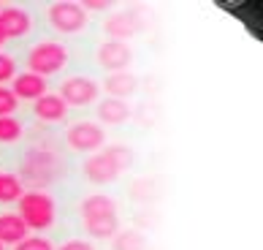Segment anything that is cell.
Instances as JSON below:
<instances>
[{
    "label": "cell",
    "mask_w": 263,
    "mask_h": 250,
    "mask_svg": "<svg viewBox=\"0 0 263 250\" xmlns=\"http://www.w3.org/2000/svg\"><path fill=\"white\" fill-rule=\"evenodd\" d=\"M82 223L92 239H111L120 231V218H117V201L111 196L92 193L82 201Z\"/></svg>",
    "instance_id": "cell-1"
},
{
    "label": "cell",
    "mask_w": 263,
    "mask_h": 250,
    "mask_svg": "<svg viewBox=\"0 0 263 250\" xmlns=\"http://www.w3.org/2000/svg\"><path fill=\"white\" fill-rule=\"evenodd\" d=\"M60 174H63L60 158H57L52 150H46V147H33V150L25 155V160H22L19 180L27 182V185H33V188L38 190V188L52 185V182L60 177Z\"/></svg>",
    "instance_id": "cell-2"
},
{
    "label": "cell",
    "mask_w": 263,
    "mask_h": 250,
    "mask_svg": "<svg viewBox=\"0 0 263 250\" xmlns=\"http://www.w3.org/2000/svg\"><path fill=\"white\" fill-rule=\"evenodd\" d=\"M19 204V218L30 231H46L54 223V199L44 190H25Z\"/></svg>",
    "instance_id": "cell-3"
},
{
    "label": "cell",
    "mask_w": 263,
    "mask_h": 250,
    "mask_svg": "<svg viewBox=\"0 0 263 250\" xmlns=\"http://www.w3.org/2000/svg\"><path fill=\"white\" fill-rule=\"evenodd\" d=\"M68 65V49L57 41H41L27 52V71H33L38 76H52L60 74Z\"/></svg>",
    "instance_id": "cell-4"
},
{
    "label": "cell",
    "mask_w": 263,
    "mask_h": 250,
    "mask_svg": "<svg viewBox=\"0 0 263 250\" xmlns=\"http://www.w3.org/2000/svg\"><path fill=\"white\" fill-rule=\"evenodd\" d=\"M87 19L90 14L84 11L79 3H71V0H60V3L49 6V25L57 33H79L87 27Z\"/></svg>",
    "instance_id": "cell-5"
},
{
    "label": "cell",
    "mask_w": 263,
    "mask_h": 250,
    "mask_svg": "<svg viewBox=\"0 0 263 250\" xmlns=\"http://www.w3.org/2000/svg\"><path fill=\"white\" fill-rule=\"evenodd\" d=\"M65 141L76 152H98L106 144V133L95 122H76L65 131Z\"/></svg>",
    "instance_id": "cell-6"
},
{
    "label": "cell",
    "mask_w": 263,
    "mask_h": 250,
    "mask_svg": "<svg viewBox=\"0 0 263 250\" xmlns=\"http://www.w3.org/2000/svg\"><path fill=\"white\" fill-rule=\"evenodd\" d=\"M98 93H101V87L90 76H71V79L63 82V87L57 95H60L68 106H90V103L98 101Z\"/></svg>",
    "instance_id": "cell-7"
},
{
    "label": "cell",
    "mask_w": 263,
    "mask_h": 250,
    "mask_svg": "<svg viewBox=\"0 0 263 250\" xmlns=\"http://www.w3.org/2000/svg\"><path fill=\"white\" fill-rule=\"evenodd\" d=\"M98 63L111 74L128 71V65L133 63V49L122 41H106L98 49Z\"/></svg>",
    "instance_id": "cell-8"
},
{
    "label": "cell",
    "mask_w": 263,
    "mask_h": 250,
    "mask_svg": "<svg viewBox=\"0 0 263 250\" xmlns=\"http://www.w3.org/2000/svg\"><path fill=\"white\" fill-rule=\"evenodd\" d=\"M120 166L114 163V158L109 155V152H95V155L84 163V174L90 182H95V185H106V182H114L117 177H120Z\"/></svg>",
    "instance_id": "cell-9"
},
{
    "label": "cell",
    "mask_w": 263,
    "mask_h": 250,
    "mask_svg": "<svg viewBox=\"0 0 263 250\" xmlns=\"http://www.w3.org/2000/svg\"><path fill=\"white\" fill-rule=\"evenodd\" d=\"M141 16L139 11H120V14H111L109 19H106V33L111 35V41H128V38H133L136 33L141 30Z\"/></svg>",
    "instance_id": "cell-10"
},
{
    "label": "cell",
    "mask_w": 263,
    "mask_h": 250,
    "mask_svg": "<svg viewBox=\"0 0 263 250\" xmlns=\"http://www.w3.org/2000/svg\"><path fill=\"white\" fill-rule=\"evenodd\" d=\"M30 14L25 11V8L19 6H8L0 11V33H3V38L8 41V38H22L30 33Z\"/></svg>",
    "instance_id": "cell-11"
},
{
    "label": "cell",
    "mask_w": 263,
    "mask_h": 250,
    "mask_svg": "<svg viewBox=\"0 0 263 250\" xmlns=\"http://www.w3.org/2000/svg\"><path fill=\"white\" fill-rule=\"evenodd\" d=\"M11 93L16 95L19 101H38L41 95H46V79L38 76L33 71H25V74H16L11 79Z\"/></svg>",
    "instance_id": "cell-12"
},
{
    "label": "cell",
    "mask_w": 263,
    "mask_h": 250,
    "mask_svg": "<svg viewBox=\"0 0 263 250\" xmlns=\"http://www.w3.org/2000/svg\"><path fill=\"white\" fill-rule=\"evenodd\" d=\"M33 114L41 122H60V120H65V114H68V103L60 98V95L46 93V95H41V98L33 103Z\"/></svg>",
    "instance_id": "cell-13"
},
{
    "label": "cell",
    "mask_w": 263,
    "mask_h": 250,
    "mask_svg": "<svg viewBox=\"0 0 263 250\" xmlns=\"http://www.w3.org/2000/svg\"><path fill=\"white\" fill-rule=\"evenodd\" d=\"M25 237H30V228L25 226V220L19 218V212L0 215V242L3 245H19Z\"/></svg>",
    "instance_id": "cell-14"
},
{
    "label": "cell",
    "mask_w": 263,
    "mask_h": 250,
    "mask_svg": "<svg viewBox=\"0 0 263 250\" xmlns=\"http://www.w3.org/2000/svg\"><path fill=\"white\" fill-rule=\"evenodd\" d=\"M98 120L106 125H122L130 120V106L128 101H120V98H106L98 103Z\"/></svg>",
    "instance_id": "cell-15"
},
{
    "label": "cell",
    "mask_w": 263,
    "mask_h": 250,
    "mask_svg": "<svg viewBox=\"0 0 263 250\" xmlns=\"http://www.w3.org/2000/svg\"><path fill=\"white\" fill-rule=\"evenodd\" d=\"M106 93H109V98H130V95L136 93V87H139V79L130 74V71H120V74H111L109 79H106Z\"/></svg>",
    "instance_id": "cell-16"
},
{
    "label": "cell",
    "mask_w": 263,
    "mask_h": 250,
    "mask_svg": "<svg viewBox=\"0 0 263 250\" xmlns=\"http://www.w3.org/2000/svg\"><path fill=\"white\" fill-rule=\"evenodd\" d=\"M25 193V182L16 174H8V171H0V201L11 204V201H19Z\"/></svg>",
    "instance_id": "cell-17"
},
{
    "label": "cell",
    "mask_w": 263,
    "mask_h": 250,
    "mask_svg": "<svg viewBox=\"0 0 263 250\" xmlns=\"http://www.w3.org/2000/svg\"><path fill=\"white\" fill-rule=\"evenodd\" d=\"M111 247L114 250H144L147 239H144L141 231H117L111 237Z\"/></svg>",
    "instance_id": "cell-18"
},
{
    "label": "cell",
    "mask_w": 263,
    "mask_h": 250,
    "mask_svg": "<svg viewBox=\"0 0 263 250\" xmlns=\"http://www.w3.org/2000/svg\"><path fill=\"white\" fill-rule=\"evenodd\" d=\"M22 133H25V128L14 114L11 117H0V144H14L22 139Z\"/></svg>",
    "instance_id": "cell-19"
},
{
    "label": "cell",
    "mask_w": 263,
    "mask_h": 250,
    "mask_svg": "<svg viewBox=\"0 0 263 250\" xmlns=\"http://www.w3.org/2000/svg\"><path fill=\"white\" fill-rule=\"evenodd\" d=\"M106 152L114 158V163L120 166L122 171L125 169H130L133 166V160H136V155H133V150L130 147H125V144H111V147H106Z\"/></svg>",
    "instance_id": "cell-20"
},
{
    "label": "cell",
    "mask_w": 263,
    "mask_h": 250,
    "mask_svg": "<svg viewBox=\"0 0 263 250\" xmlns=\"http://www.w3.org/2000/svg\"><path fill=\"white\" fill-rule=\"evenodd\" d=\"M16 109H19V98L11 93V87L0 84V117H11Z\"/></svg>",
    "instance_id": "cell-21"
},
{
    "label": "cell",
    "mask_w": 263,
    "mask_h": 250,
    "mask_svg": "<svg viewBox=\"0 0 263 250\" xmlns=\"http://www.w3.org/2000/svg\"><path fill=\"white\" fill-rule=\"evenodd\" d=\"M14 250H54V245L46 237H25L19 245H14Z\"/></svg>",
    "instance_id": "cell-22"
},
{
    "label": "cell",
    "mask_w": 263,
    "mask_h": 250,
    "mask_svg": "<svg viewBox=\"0 0 263 250\" xmlns=\"http://www.w3.org/2000/svg\"><path fill=\"white\" fill-rule=\"evenodd\" d=\"M14 76H16V63H14V57L6 55V52H0V84L11 82Z\"/></svg>",
    "instance_id": "cell-23"
},
{
    "label": "cell",
    "mask_w": 263,
    "mask_h": 250,
    "mask_svg": "<svg viewBox=\"0 0 263 250\" xmlns=\"http://www.w3.org/2000/svg\"><path fill=\"white\" fill-rule=\"evenodd\" d=\"M54 250H95V247H92V242H87V239H68V242H63Z\"/></svg>",
    "instance_id": "cell-24"
},
{
    "label": "cell",
    "mask_w": 263,
    "mask_h": 250,
    "mask_svg": "<svg viewBox=\"0 0 263 250\" xmlns=\"http://www.w3.org/2000/svg\"><path fill=\"white\" fill-rule=\"evenodd\" d=\"M87 14L90 11H109V0H82L79 3Z\"/></svg>",
    "instance_id": "cell-25"
},
{
    "label": "cell",
    "mask_w": 263,
    "mask_h": 250,
    "mask_svg": "<svg viewBox=\"0 0 263 250\" xmlns=\"http://www.w3.org/2000/svg\"><path fill=\"white\" fill-rule=\"evenodd\" d=\"M6 44V38H3V33H0V46H3Z\"/></svg>",
    "instance_id": "cell-26"
},
{
    "label": "cell",
    "mask_w": 263,
    "mask_h": 250,
    "mask_svg": "<svg viewBox=\"0 0 263 250\" xmlns=\"http://www.w3.org/2000/svg\"><path fill=\"white\" fill-rule=\"evenodd\" d=\"M0 250H6V245H3V242H0Z\"/></svg>",
    "instance_id": "cell-27"
},
{
    "label": "cell",
    "mask_w": 263,
    "mask_h": 250,
    "mask_svg": "<svg viewBox=\"0 0 263 250\" xmlns=\"http://www.w3.org/2000/svg\"><path fill=\"white\" fill-rule=\"evenodd\" d=\"M0 11H3V6H0Z\"/></svg>",
    "instance_id": "cell-28"
}]
</instances>
